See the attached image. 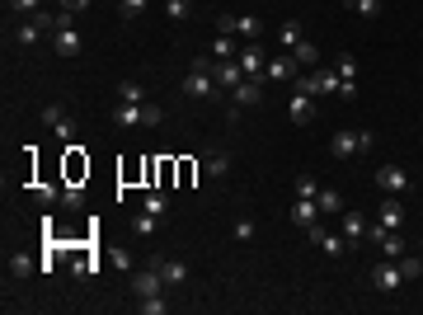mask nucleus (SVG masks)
I'll return each instance as SVG.
<instances>
[{"label":"nucleus","instance_id":"f257e3e1","mask_svg":"<svg viewBox=\"0 0 423 315\" xmlns=\"http://www.w3.org/2000/svg\"><path fill=\"white\" fill-rule=\"evenodd\" d=\"M165 108L160 104H118L113 108V128H160Z\"/></svg>","mask_w":423,"mask_h":315},{"label":"nucleus","instance_id":"f03ea898","mask_svg":"<svg viewBox=\"0 0 423 315\" xmlns=\"http://www.w3.org/2000/svg\"><path fill=\"white\" fill-rule=\"evenodd\" d=\"M43 33H56V14H52V10H38V14H28L24 24L14 28V43H19V48H33Z\"/></svg>","mask_w":423,"mask_h":315},{"label":"nucleus","instance_id":"7ed1b4c3","mask_svg":"<svg viewBox=\"0 0 423 315\" xmlns=\"http://www.w3.org/2000/svg\"><path fill=\"white\" fill-rule=\"evenodd\" d=\"M216 28H221V33H240V38H249V43L264 38V19H259V14H221Z\"/></svg>","mask_w":423,"mask_h":315},{"label":"nucleus","instance_id":"20e7f679","mask_svg":"<svg viewBox=\"0 0 423 315\" xmlns=\"http://www.w3.org/2000/svg\"><path fill=\"white\" fill-rule=\"evenodd\" d=\"M306 236H311V245H320V250H324V254H329V259H344L348 250H353V245H348V236L344 231H324V226H306Z\"/></svg>","mask_w":423,"mask_h":315},{"label":"nucleus","instance_id":"39448f33","mask_svg":"<svg viewBox=\"0 0 423 315\" xmlns=\"http://www.w3.org/2000/svg\"><path fill=\"white\" fill-rule=\"evenodd\" d=\"M240 71H245V80H259V85H268V80H264L268 52L259 48V43H245V52H240Z\"/></svg>","mask_w":423,"mask_h":315},{"label":"nucleus","instance_id":"423d86ee","mask_svg":"<svg viewBox=\"0 0 423 315\" xmlns=\"http://www.w3.org/2000/svg\"><path fill=\"white\" fill-rule=\"evenodd\" d=\"M184 94L188 99H221V85H216L207 71H188L184 76Z\"/></svg>","mask_w":423,"mask_h":315},{"label":"nucleus","instance_id":"0eeeda50","mask_svg":"<svg viewBox=\"0 0 423 315\" xmlns=\"http://www.w3.org/2000/svg\"><path fill=\"white\" fill-rule=\"evenodd\" d=\"M371 287H376V292H400V287H404L400 263H395V259H381L376 268H371Z\"/></svg>","mask_w":423,"mask_h":315},{"label":"nucleus","instance_id":"6e6552de","mask_svg":"<svg viewBox=\"0 0 423 315\" xmlns=\"http://www.w3.org/2000/svg\"><path fill=\"white\" fill-rule=\"evenodd\" d=\"M404 216H409V212H404V203H400L395 193H391V198H381V212H376V226H386V231H400V226H404Z\"/></svg>","mask_w":423,"mask_h":315},{"label":"nucleus","instance_id":"1a4fd4ad","mask_svg":"<svg viewBox=\"0 0 423 315\" xmlns=\"http://www.w3.org/2000/svg\"><path fill=\"white\" fill-rule=\"evenodd\" d=\"M329 156H334V160H353V156H362V146H358V132L339 128L334 136H329Z\"/></svg>","mask_w":423,"mask_h":315},{"label":"nucleus","instance_id":"9d476101","mask_svg":"<svg viewBox=\"0 0 423 315\" xmlns=\"http://www.w3.org/2000/svg\"><path fill=\"white\" fill-rule=\"evenodd\" d=\"M339 226H344V236H348V245H353V250H358V245L367 240V231H371V221L362 216V212H353V207L344 212V221H339Z\"/></svg>","mask_w":423,"mask_h":315},{"label":"nucleus","instance_id":"9b49d317","mask_svg":"<svg viewBox=\"0 0 423 315\" xmlns=\"http://www.w3.org/2000/svg\"><path fill=\"white\" fill-rule=\"evenodd\" d=\"M160 287H165V278H160L156 263L141 268V273H132V292H136V296H160Z\"/></svg>","mask_w":423,"mask_h":315},{"label":"nucleus","instance_id":"f8f14e48","mask_svg":"<svg viewBox=\"0 0 423 315\" xmlns=\"http://www.w3.org/2000/svg\"><path fill=\"white\" fill-rule=\"evenodd\" d=\"M287 113H291V123H296V128H306V123L316 118V94H296V90H291Z\"/></svg>","mask_w":423,"mask_h":315},{"label":"nucleus","instance_id":"ddd939ff","mask_svg":"<svg viewBox=\"0 0 423 315\" xmlns=\"http://www.w3.org/2000/svg\"><path fill=\"white\" fill-rule=\"evenodd\" d=\"M264 99V85L259 80H240L236 90H231V108H254Z\"/></svg>","mask_w":423,"mask_h":315},{"label":"nucleus","instance_id":"4468645a","mask_svg":"<svg viewBox=\"0 0 423 315\" xmlns=\"http://www.w3.org/2000/svg\"><path fill=\"white\" fill-rule=\"evenodd\" d=\"M43 123H48V128L56 132V136H61V141H66V146H71V141H76V123H71V118H66V108H48V113H43Z\"/></svg>","mask_w":423,"mask_h":315},{"label":"nucleus","instance_id":"2eb2a0df","mask_svg":"<svg viewBox=\"0 0 423 315\" xmlns=\"http://www.w3.org/2000/svg\"><path fill=\"white\" fill-rule=\"evenodd\" d=\"M160 268V278H165V287H184L188 283V263L184 259H151Z\"/></svg>","mask_w":423,"mask_h":315},{"label":"nucleus","instance_id":"dca6fc26","mask_svg":"<svg viewBox=\"0 0 423 315\" xmlns=\"http://www.w3.org/2000/svg\"><path fill=\"white\" fill-rule=\"evenodd\" d=\"M376 184L386 188V193H404V188H409V174H404L400 165H381V170H376Z\"/></svg>","mask_w":423,"mask_h":315},{"label":"nucleus","instance_id":"f3484780","mask_svg":"<svg viewBox=\"0 0 423 315\" xmlns=\"http://www.w3.org/2000/svg\"><path fill=\"white\" fill-rule=\"evenodd\" d=\"M52 48H56V57H80V48H85V38L76 33V24H71V28H56Z\"/></svg>","mask_w":423,"mask_h":315},{"label":"nucleus","instance_id":"a211bd4d","mask_svg":"<svg viewBox=\"0 0 423 315\" xmlns=\"http://www.w3.org/2000/svg\"><path fill=\"white\" fill-rule=\"evenodd\" d=\"M296 61L291 57H268V71H264V80H273V85H282V80H296Z\"/></svg>","mask_w":423,"mask_h":315},{"label":"nucleus","instance_id":"6ab92c4d","mask_svg":"<svg viewBox=\"0 0 423 315\" xmlns=\"http://www.w3.org/2000/svg\"><path fill=\"white\" fill-rule=\"evenodd\" d=\"M291 61H296L301 71H316V66H320V48L311 43V38H301V43L291 48Z\"/></svg>","mask_w":423,"mask_h":315},{"label":"nucleus","instance_id":"aec40b11","mask_svg":"<svg viewBox=\"0 0 423 315\" xmlns=\"http://www.w3.org/2000/svg\"><path fill=\"white\" fill-rule=\"evenodd\" d=\"M291 221L306 231V226H316L320 221V207H316V198H296V207H291Z\"/></svg>","mask_w":423,"mask_h":315},{"label":"nucleus","instance_id":"412c9836","mask_svg":"<svg viewBox=\"0 0 423 315\" xmlns=\"http://www.w3.org/2000/svg\"><path fill=\"white\" fill-rule=\"evenodd\" d=\"M316 94H320V99L339 94V71H329V66H316Z\"/></svg>","mask_w":423,"mask_h":315},{"label":"nucleus","instance_id":"4be33fe9","mask_svg":"<svg viewBox=\"0 0 423 315\" xmlns=\"http://www.w3.org/2000/svg\"><path fill=\"white\" fill-rule=\"evenodd\" d=\"M118 104H151V99H146V85H141V80H123V85H118Z\"/></svg>","mask_w":423,"mask_h":315},{"label":"nucleus","instance_id":"5701e85b","mask_svg":"<svg viewBox=\"0 0 423 315\" xmlns=\"http://www.w3.org/2000/svg\"><path fill=\"white\" fill-rule=\"evenodd\" d=\"M301 38H306V28H301V19H282V24H278V43H282V48H296Z\"/></svg>","mask_w":423,"mask_h":315},{"label":"nucleus","instance_id":"b1692460","mask_svg":"<svg viewBox=\"0 0 423 315\" xmlns=\"http://www.w3.org/2000/svg\"><path fill=\"white\" fill-rule=\"evenodd\" d=\"M316 207L329 212V216H344V198H339L334 188H320V193H316Z\"/></svg>","mask_w":423,"mask_h":315},{"label":"nucleus","instance_id":"393cba45","mask_svg":"<svg viewBox=\"0 0 423 315\" xmlns=\"http://www.w3.org/2000/svg\"><path fill=\"white\" fill-rule=\"evenodd\" d=\"M381 5H386V0H348V10H353L358 19H376V14H381Z\"/></svg>","mask_w":423,"mask_h":315},{"label":"nucleus","instance_id":"a878e982","mask_svg":"<svg viewBox=\"0 0 423 315\" xmlns=\"http://www.w3.org/2000/svg\"><path fill=\"white\" fill-rule=\"evenodd\" d=\"M395 263H400V278H404V283H419V278H423V254H419V259L404 254V259H395Z\"/></svg>","mask_w":423,"mask_h":315},{"label":"nucleus","instance_id":"bb28decb","mask_svg":"<svg viewBox=\"0 0 423 315\" xmlns=\"http://www.w3.org/2000/svg\"><path fill=\"white\" fill-rule=\"evenodd\" d=\"M156 226H160V216H151L146 207L132 216V231H136V236H156Z\"/></svg>","mask_w":423,"mask_h":315},{"label":"nucleus","instance_id":"cd10ccee","mask_svg":"<svg viewBox=\"0 0 423 315\" xmlns=\"http://www.w3.org/2000/svg\"><path fill=\"white\" fill-rule=\"evenodd\" d=\"M207 174H212V179H226V174H231V156L212 151V156H207Z\"/></svg>","mask_w":423,"mask_h":315},{"label":"nucleus","instance_id":"c85d7f7f","mask_svg":"<svg viewBox=\"0 0 423 315\" xmlns=\"http://www.w3.org/2000/svg\"><path fill=\"white\" fill-rule=\"evenodd\" d=\"M28 273H33V259H28V254H10V278H14V283H24Z\"/></svg>","mask_w":423,"mask_h":315},{"label":"nucleus","instance_id":"c756f323","mask_svg":"<svg viewBox=\"0 0 423 315\" xmlns=\"http://www.w3.org/2000/svg\"><path fill=\"white\" fill-rule=\"evenodd\" d=\"M61 207H66V212H80V207H85V193H80L76 184H61Z\"/></svg>","mask_w":423,"mask_h":315},{"label":"nucleus","instance_id":"7c9ffc66","mask_svg":"<svg viewBox=\"0 0 423 315\" xmlns=\"http://www.w3.org/2000/svg\"><path fill=\"white\" fill-rule=\"evenodd\" d=\"M165 14H169L174 24H184L188 14H193V0H165Z\"/></svg>","mask_w":423,"mask_h":315},{"label":"nucleus","instance_id":"2f4dec72","mask_svg":"<svg viewBox=\"0 0 423 315\" xmlns=\"http://www.w3.org/2000/svg\"><path fill=\"white\" fill-rule=\"evenodd\" d=\"M33 198H38L43 207H52V203H61V184H38V188H33Z\"/></svg>","mask_w":423,"mask_h":315},{"label":"nucleus","instance_id":"473e14b6","mask_svg":"<svg viewBox=\"0 0 423 315\" xmlns=\"http://www.w3.org/2000/svg\"><path fill=\"white\" fill-rule=\"evenodd\" d=\"M146 5H151V0H118V14H123V19H141Z\"/></svg>","mask_w":423,"mask_h":315},{"label":"nucleus","instance_id":"72a5a7b5","mask_svg":"<svg viewBox=\"0 0 423 315\" xmlns=\"http://www.w3.org/2000/svg\"><path fill=\"white\" fill-rule=\"evenodd\" d=\"M212 57H216V61H231V57H236V43H231V33H221V38L212 43Z\"/></svg>","mask_w":423,"mask_h":315},{"label":"nucleus","instance_id":"f704fd0d","mask_svg":"<svg viewBox=\"0 0 423 315\" xmlns=\"http://www.w3.org/2000/svg\"><path fill=\"white\" fill-rule=\"evenodd\" d=\"M141 207L151 212V216H165V212H169V198H165V193H146V203H141Z\"/></svg>","mask_w":423,"mask_h":315},{"label":"nucleus","instance_id":"c9c22d12","mask_svg":"<svg viewBox=\"0 0 423 315\" xmlns=\"http://www.w3.org/2000/svg\"><path fill=\"white\" fill-rule=\"evenodd\" d=\"M291 188H296V198H316V193H320V184L311 179V174H296V184H291Z\"/></svg>","mask_w":423,"mask_h":315},{"label":"nucleus","instance_id":"e433bc0d","mask_svg":"<svg viewBox=\"0 0 423 315\" xmlns=\"http://www.w3.org/2000/svg\"><path fill=\"white\" fill-rule=\"evenodd\" d=\"M165 311H169L165 296H141V315H165Z\"/></svg>","mask_w":423,"mask_h":315},{"label":"nucleus","instance_id":"4c0bfd02","mask_svg":"<svg viewBox=\"0 0 423 315\" xmlns=\"http://www.w3.org/2000/svg\"><path fill=\"white\" fill-rule=\"evenodd\" d=\"M334 71H339V80H353V76H358V57H353V52H344Z\"/></svg>","mask_w":423,"mask_h":315},{"label":"nucleus","instance_id":"58836bf2","mask_svg":"<svg viewBox=\"0 0 423 315\" xmlns=\"http://www.w3.org/2000/svg\"><path fill=\"white\" fill-rule=\"evenodd\" d=\"M108 259H113L123 273H127V268H132V250H127V245H113V250H108Z\"/></svg>","mask_w":423,"mask_h":315},{"label":"nucleus","instance_id":"ea45409f","mask_svg":"<svg viewBox=\"0 0 423 315\" xmlns=\"http://www.w3.org/2000/svg\"><path fill=\"white\" fill-rule=\"evenodd\" d=\"M10 10H14V14H38V10H43V0H10Z\"/></svg>","mask_w":423,"mask_h":315},{"label":"nucleus","instance_id":"a19ab883","mask_svg":"<svg viewBox=\"0 0 423 315\" xmlns=\"http://www.w3.org/2000/svg\"><path fill=\"white\" fill-rule=\"evenodd\" d=\"M236 240H240V245L254 240V221H249V216H240V221H236Z\"/></svg>","mask_w":423,"mask_h":315},{"label":"nucleus","instance_id":"79ce46f5","mask_svg":"<svg viewBox=\"0 0 423 315\" xmlns=\"http://www.w3.org/2000/svg\"><path fill=\"white\" fill-rule=\"evenodd\" d=\"M61 10H66V14H80V10H90V0H61Z\"/></svg>","mask_w":423,"mask_h":315},{"label":"nucleus","instance_id":"37998d69","mask_svg":"<svg viewBox=\"0 0 423 315\" xmlns=\"http://www.w3.org/2000/svg\"><path fill=\"white\" fill-rule=\"evenodd\" d=\"M358 146H362V151H371V146H376V132L362 128V132H358Z\"/></svg>","mask_w":423,"mask_h":315},{"label":"nucleus","instance_id":"c03bdc74","mask_svg":"<svg viewBox=\"0 0 423 315\" xmlns=\"http://www.w3.org/2000/svg\"><path fill=\"white\" fill-rule=\"evenodd\" d=\"M419 254H423V236H419Z\"/></svg>","mask_w":423,"mask_h":315}]
</instances>
